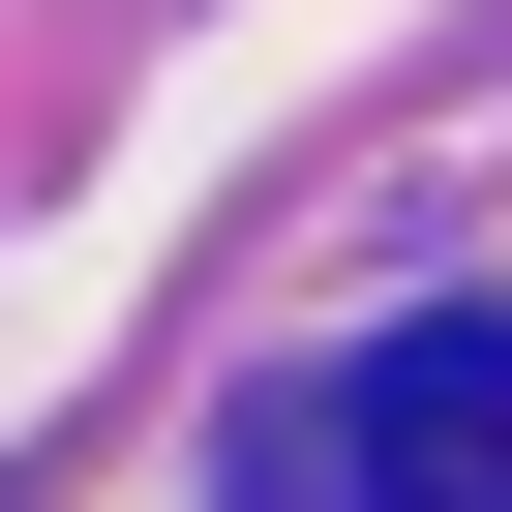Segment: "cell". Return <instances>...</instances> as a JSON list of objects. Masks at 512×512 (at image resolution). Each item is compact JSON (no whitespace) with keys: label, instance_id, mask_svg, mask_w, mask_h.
<instances>
[{"label":"cell","instance_id":"1","mask_svg":"<svg viewBox=\"0 0 512 512\" xmlns=\"http://www.w3.org/2000/svg\"><path fill=\"white\" fill-rule=\"evenodd\" d=\"M211 512H512V302H422V332L302 362Z\"/></svg>","mask_w":512,"mask_h":512}]
</instances>
